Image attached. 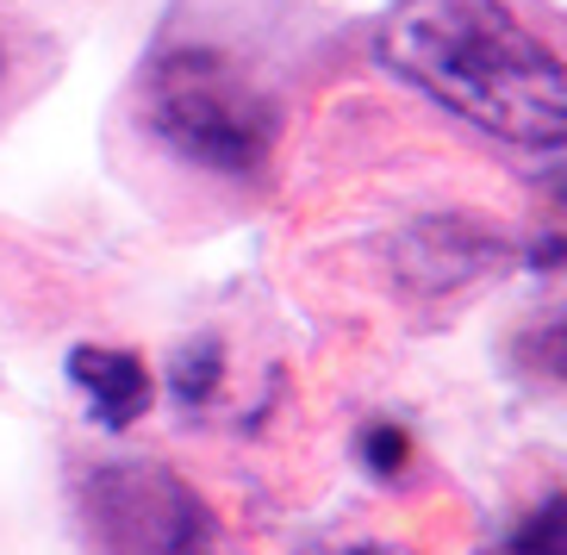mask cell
I'll return each mask as SVG.
<instances>
[{
    "label": "cell",
    "mask_w": 567,
    "mask_h": 555,
    "mask_svg": "<svg viewBox=\"0 0 567 555\" xmlns=\"http://www.w3.org/2000/svg\"><path fill=\"white\" fill-rule=\"evenodd\" d=\"M355 450H362V462H368L374 474H400L405 455H412V443H405L400 424H368L362 438H355Z\"/></svg>",
    "instance_id": "8992f818"
},
{
    "label": "cell",
    "mask_w": 567,
    "mask_h": 555,
    "mask_svg": "<svg viewBox=\"0 0 567 555\" xmlns=\"http://www.w3.org/2000/svg\"><path fill=\"white\" fill-rule=\"evenodd\" d=\"M69 381L87 393V405H94V419L106 431H125V424H137L151 412V369L132 350L82 343V350H69Z\"/></svg>",
    "instance_id": "277c9868"
},
{
    "label": "cell",
    "mask_w": 567,
    "mask_h": 555,
    "mask_svg": "<svg viewBox=\"0 0 567 555\" xmlns=\"http://www.w3.org/2000/svg\"><path fill=\"white\" fill-rule=\"evenodd\" d=\"M213 381H218V343H194V350H182V362H175V400L200 405L206 393H213Z\"/></svg>",
    "instance_id": "5b68a950"
},
{
    "label": "cell",
    "mask_w": 567,
    "mask_h": 555,
    "mask_svg": "<svg viewBox=\"0 0 567 555\" xmlns=\"http://www.w3.org/2000/svg\"><path fill=\"white\" fill-rule=\"evenodd\" d=\"M82 537L94 555H218L206 500L163 462H101L87 474Z\"/></svg>",
    "instance_id": "3957f363"
},
{
    "label": "cell",
    "mask_w": 567,
    "mask_h": 555,
    "mask_svg": "<svg viewBox=\"0 0 567 555\" xmlns=\"http://www.w3.org/2000/svg\"><path fill=\"white\" fill-rule=\"evenodd\" d=\"M324 555H374V549H324Z\"/></svg>",
    "instance_id": "ba28073f"
},
{
    "label": "cell",
    "mask_w": 567,
    "mask_h": 555,
    "mask_svg": "<svg viewBox=\"0 0 567 555\" xmlns=\"http://www.w3.org/2000/svg\"><path fill=\"white\" fill-rule=\"evenodd\" d=\"M374 56L474 132L512 151H561V51L512 0H400L374 32Z\"/></svg>",
    "instance_id": "6da1fadb"
},
{
    "label": "cell",
    "mask_w": 567,
    "mask_h": 555,
    "mask_svg": "<svg viewBox=\"0 0 567 555\" xmlns=\"http://www.w3.org/2000/svg\"><path fill=\"white\" fill-rule=\"evenodd\" d=\"M144 125L213 175H262L281 137L275 94L213 44H175L144 69Z\"/></svg>",
    "instance_id": "7a4b0ae2"
},
{
    "label": "cell",
    "mask_w": 567,
    "mask_h": 555,
    "mask_svg": "<svg viewBox=\"0 0 567 555\" xmlns=\"http://www.w3.org/2000/svg\"><path fill=\"white\" fill-rule=\"evenodd\" d=\"M512 555H561V500H549L524 531L512 537Z\"/></svg>",
    "instance_id": "52a82bcc"
}]
</instances>
